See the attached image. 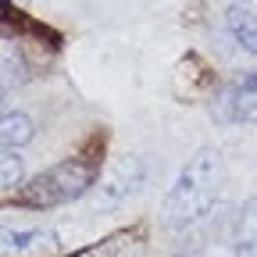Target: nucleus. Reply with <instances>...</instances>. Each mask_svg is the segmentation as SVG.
<instances>
[{
	"label": "nucleus",
	"mask_w": 257,
	"mask_h": 257,
	"mask_svg": "<svg viewBox=\"0 0 257 257\" xmlns=\"http://www.w3.org/2000/svg\"><path fill=\"white\" fill-rule=\"evenodd\" d=\"M221 182H225V157H221V150L200 147L182 165V172L175 175L168 197H165V207H161L165 225L168 229H193V225H200L214 211V204H218Z\"/></svg>",
	"instance_id": "obj_1"
},
{
	"label": "nucleus",
	"mask_w": 257,
	"mask_h": 257,
	"mask_svg": "<svg viewBox=\"0 0 257 257\" xmlns=\"http://www.w3.org/2000/svg\"><path fill=\"white\" fill-rule=\"evenodd\" d=\"M93 186V165L86 161H61V165L47 168L22 189V204L25 207H57L79 200L82 193Z\"/></svg>",
	"instance_id": "obj_2"
},
{
	"label": "nucleus",
	"mask_w": 257,
	"mask_h": 257,
	"mask_svg": "<svg viewBox=\"0 0 257 257\" xmlns=\"http://www.w3.org/2000/svg\"><path fill=\"white\" fill-rule=\"evenodd\" d=\"M211 118L218 125H257V68L232 72L214 89Z\"/></svg>",
	"instance_id": "obj_3"
},
{
	"label": "nucleus",
	"mask_w": 257,
	"mask_h": 257,
	"mask_svg": "<svg viewBox=\"0 0 257 257\" xmlns=\"http://www.w3.org/2000/svg\"><path fill=\"white\" fill-rule=\"evenodd\" d=\"M143 179H147L143 157H136V154L118 157L114 165L107 168V175L100 179V189H96V207H111V204L128 200V197L143 186Z\"/></svg>",
	"instance_id": "obj_4"
},
{
	"label": "nucleus",
	"mask_w": 257,
	"mask_h": 257,
	"mask_svg": "<svg viewBox=\"0 0 257 257\" xmlns=\"http://www.w3.org/2000/svg\"><path fill=\"white\" fill-rule=\"evenodd\" d=\"M50 253H57V232L0 225V257H50Z\"/></svg>",
	"instance_id": "obj_5"
},
{
	"label": "nucleus",
	"mask_w": 257,
	"mask_h": 257,
	"mask_svg": "<svg viewBox=\"0 0 257 257\" xmlns=\"http://www.w3.org/2000/svg\"><path fill=\"white\" fill-rule=\"evenodd\" d=\"M232 257H257V197H250L232 221Z\"/></svg>",
	"instance_id": "obj_6"
},
{
	"label": "nucleus",
	"mask_w": 257,
	"mask_h": 257,
	"mask_svg": "<svg viewBox=\"0 0 257 257\" xmlns=\"http://www.w3.org/2000/svg\"><path fill=\"white\" fill-rule=\"evenodd\" d=\"M225 29H229V36H232L250 57H257V8L232 4L229 15H225Z\"/></svg>",
	"instance_id": "obj_7"
},
{
	"label": "nucleus",
	"mask_w": 257,
	"mask_h": 257,
	"mask_svg": "<svg viewBox=\"0 0 257 257\" xmlns=\"http://www.w3.org/2000/svg\"><path fill=\"white\" fill-rule=\"evenodd\" d=\"M29 79V64L22 57V50L0 36V93H11L15 86H22Z\"/></svg>",
	"instance_id": "obj_8"
},
{
	"label": "nucleus",
	"mask_w": 257,
	"mask_h": 257,
	"mask_svg": "<svg viewBox=\"0 0 257 257\" xmlns=\"http://www.w3.org/2000/svg\"><path fill=\"white\" fill-rule=\"evenodd\" d=\"M32 133H36V125H32L29 114L22 111H8V114H0V147H8V150H18L32 140Z\"/></svg>",
	"instance_id": "obj_9"
},
{
	"label": "nucleus",
	"mask_w": 257,
	"mask_h": 257,
	"mask_svg": "<svg viewBox=\"0 0 257 257\" xmlns=\"http://www.w3.org/2000/svg\"><path fill=\"white\" fill-rule=\"evenodd\" d=\"M25 179V157H18V150L0 147V193L18 189Z\"/></svg>",
	"instance_id": "obj_10"
},
{
	"label": "nucleus",
	"mask_w": 257,
	"mask_h": 257,
	"mask_svg": "<svg viewBox=\"0 0 257 257\" xmlns=\"http://www.w3.org/2000/svg\"><path fill=\"white\" fill-rule=\"evenodd\" d=\"M239 4H246V8H257V0H239Z\"/></svg>",
	"instance_id": "obj_11"
},
{
	"label": "nucleus",
	"mask_w": 257,
	"mask_h": 257,
	"mask_svg": "<svg viewBox=\"0 0 257 257\" xmlns=\"http://www.w3.org/2000/svg\"><path fill=\"white\" fill-rule=\"evenodd\" d=\"M0 114H8V111H4V93H0Z\"/></svg>",
	"instance_id": "obj_12"
}]
</instances>
